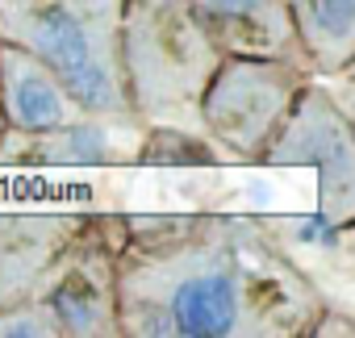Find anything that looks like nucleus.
<instances>
[{
    "mask_svg": "<svg viewBox=\"0 0 355 338\" xmlns=\"http://www.w3.org/2000/svg\"><path fill=\"white\" fill-rule=\"evenodd\" d=\"M322 313L313 280L247 222L175 217L117 247V326L134 338H293Z\"/></svg>",
    "mask_w": 355,
    "mask_h": 338,
    "instance_id": "obj_1",
    "label": "nucleus"
},
{
    "mask_svg": "<svg viewBox=\"0 0 355 338\" xmlns=\"http://www.w3.org/2000/svg\"><path fill=\"white\" fill-rule=\"evenodd\" d=\"M125 26L130 0H0V38L34 51L84 113L134 125Z\"/></svg>",
    "mask_w": 355,
    "mask_h": 338,
    "instance_id": "obj_2",
    "label": "nucleus"
},
{
    "mask_svg": "<svg viewBox=\"0 0 355 338\" xmlns=\"http://www.w3.org/2000/svg\"><path fill=\"white\" fill-rule=\"evenodd\" d=\"M125 55L142 117L171 113L184 96L201 113L205 84L222 59L193 0H142L138 9L130 5Z\"/></svg>",
    "mask_w": 355,
    "mask_h": 338,
    "instance_id": "obj_3",
    "label": "nucleus"
},
{
    "mask_svg": "<svg viewBox=\"0 0 355 338\" xmlns=\"http://www.w3.org/2000/svg\"><path fill=\"white\" fill-rule=\"evenodd\" d=\"M313 71L293 59H263V55H222L205 96H201V125L205 134L239 159H268L272 142L288 125L305 84Z\"/></svg>",
    "mask_w": 355,
    "mask_h": 338,
    "instance_id": "obj_4",
    "label": "nucleus"
},
{
    "mask_svg": "<svg viewBox=\"0 0 355 338\" xmlns=\"http://www.w3.org/2000/svg\"><path fill=\"white\" fill-rule=\"evenodd\" d=\"M268 163L318 167V213L326 226L351 234L355 230V125L318 80L305 84L288 125L268 150Z\"/></svg>",
    "mask_w": 355,
    "mask_h": 338,
    "instance_id": "obj_5",
    "label": "nucleus"
},
{
    "mask_svg": "<svg viewBox=\"0 0 355 338\" xmlns=\"http://www.w3.org/2000/svg\"><path fill=\"white\" fill-rule=\"evenodd\" d=\"M80 230V217H0V317L42 296Z\"/></svg>",
    "mask_w": 355,
    "mask_h": 338,
    "instance_id": "obj_6",
    "label": "nucleus"
},
{
    "mask_svg": "<svg viewBox=\"0 0 355 338\" xmlns=\"http://www.w3.org/2000/svg\"><path fill=\"white\" fill-rule=\"evenodd\" d=\"M0 109H5L9 134L21 138H42L84 117L67 84L17 42H0Z\"/></svg>",
    "mask_w": 355,
    "mask_h": 338,
    "instance_id": "obj_7",
    "label": "nucleus"
},
{
    "mask_svg": "<svg viewBox=\"0 0 355 338\" xmlns=\"http://www.w3.org/2000/svg\"><path fill=\"white\" fill-rule=\"evenodd\" d=\"M193 5L222 55L293 59L313 71L288 0H193Z\"/></svg>",
    "mask_w": 355,
    "mask_h": 338,
    "instance_id": "obj_8",
    "label": "nucleus"
},
{
    "mask_svg": "<svg viewBox=\"0 0 355 338\" xmlns=\"http://www.w3.org/2000/svg\"><path fill=\"white\" fill-rule=\"evenodd\" d=\"M318 75L355 59V0H288Z\"/></svg>",
    "mask_w": 355,
    "mask_h": 338,
    "instance_id": "obj_9",
    "label": "nucleus"
},
{
    "mask_svg": "<svg viewBox=\"0 0 355 338\" xmlns=\"http://www.w3.org/2000/svg\"><path fill=\"white\" fill-rule=\"evenodd\" d=\"M322 84L330 88V96L338 100V109L351 117V125H355V59L351 63H343L338 71H330V75H322Z\"/></svg>",
    "mask_w": 355,
    "mask_h": 338,
    "instance_id": "obj_10",
    "label": "nucleus"
},
{
    "mask_svg": "<svg viewBox=\"0 0 355 338\" xmlns=\"http://www.w3.org/2000/svg\"><path fill=\"white\" fill-rule=\"evenodd\" d=\"M0 42H5V38H0ZM5 130H9V125H5V109H0V138H5Z\"/></svg>",
    "mask_w": 355,
    "mask_h": 338,
    "instance_id": "obj_11",
    "label": "nucleus"
},
{
    "mask_svg": "<svg viewBox=\"0 0 355 338\" xmlns=\"http://www.w3.org/2000/svg\"><path fill=\"white\" fill-rule=\"evenodd\" d=\"M351 263H355V242H351Z\"/></svg>",
    "mask_w": 355,
    "mask_h": 338,
    "instance_id": "obj_12",
    "label": "nucleus"
},
{
    "mask_svg": "<svg viewBox=\"0 0 355 338\" xmlns=\"http://www.w3.org/2000/svg\"><path fill=\"white\" fill-rule=\"evenodd\" d=\"M347 242H355V230H351V234H347Z\"/></svg>",
    "mask_w": 355,
    "mask_h": 338,
    "instance_id": "obj_13",
    "label": "nucleus"
}]
</instances>
